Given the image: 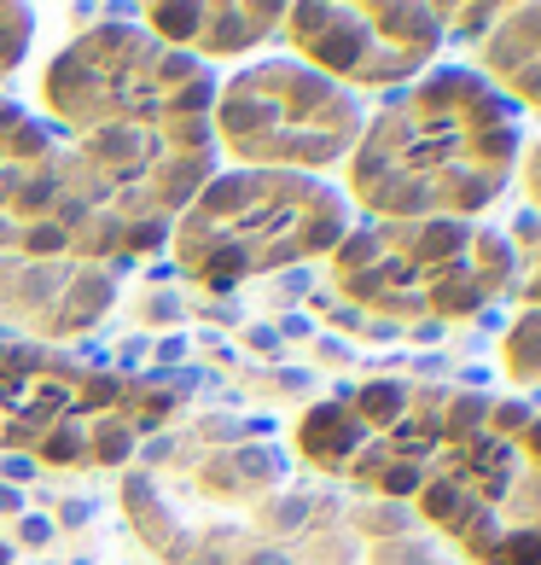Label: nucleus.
Segmentation results:
<instances>
[{"label":"nucleus","mask_w":541,"mask_h":565,"mask_svg":"<svg viewBox=\"0 0 541 565\" xmlns=\"http://www.w3.org/2000/svg\"><path fill=\"white\" fill-rule=\"evenodd\" d=\"M518 170V117L484 76L436 71L361 122L349 193L385 222H472Z\"/></svg>","instance_id":"nucleus-1"},{"label":"nucleus","mask_w":541,"mask_h":565,"mask_svg":"<svg viewBox=\"0 0 541 565\" xmlns=\"http://www.w3.org/2000/svg\"><path fill=\"white\" fill-rule=\"evenodd\" d=\"M431 525L484 565H541V420L472 396L420 478Z\"/></svg>","instance_id":"nucleus-2"},{"label":"nucleus","mask_w":541,"mask_h":565,"mask_svg":"<svg viewBox=\"0 0 541 565\" xmlns=\"http://www.w3.org/2000/svg\"><path fill=\"white\" fill-rule=\"evenodd\" d=\"M344 234V193L315 175L280 170H239L210 175L198 199L181 211L175 257L204 286H239L268 268L338 250Z\"/></svg>","instance_id":"nucleus-3"},{"label":"nucleus","mask_w":541,"mask_h":565,"mask_svg":"<svg viewBox=\"0 0 541 565\" xmlns=\"http://www.w3.org/2000/svg\"><path fill=\"white\" fill-rule=\"evenodd\" d=\"M332 280L390 316H477L512 280V245L477 222H372L332 250Z\"/></svg>","instance_id":"nucleus-4"},{"label":"nucleus","mask_w":541,"mask_h":565,"mask_svg":"<svg viewBox=\"0 0 541 565\" xmlns=\"http://www.w3.org/2000/svg\"><path fill=\"white\" fill-rule=\"evenodd\" d=\"M41 94H47V111L65 129L88 135V129H111V122L204 117L216 99V82L193 53L163 47L158 35L129 24H106L53 58Z\"/></svg>","instance_id":"nucleus-5"},{"label":"nucleus","mask_w":541,"mask_h":565,"mask_svg":"<svg viewBox=\"0 0 541 565\" xmlns=\"http://www.w3.org/2000/svg\"><path fill=\"white\" fill-rule=\"evenodd\" d=\"M472 396H443V391H413V385H361L321 403L303 420V449L321 467L356 478L385 495H420V478L436 460V449L466 420Z\"/></svg>","instance_id":"nucleus-6"},{"label":"nucleus","mask_w":541,"mask_h":565,"mask_svg":"<svg viewBox=\"0 0 541 565\" xmlns=\"http://www.w3.org/2000/svg\"><path fill=\"white\" fill-rule=\"evenodd\" d=\"M216 135L245 170L309 175L332 158L356 152L361 111L321 71L274 58V65H257L221 88Z\"/></svg>","instance_id":"nucleus-7"},{"label":"nucleus","mask_w":541,"mask_h":565,"mask_svg":"<svg viewBox=\"0 0 541 565\" xmlns=\"http://www.w3.org/2000/svg\"><path fill=\"white\" fill-rule=\"evenodd\" d=\"M443 7H291L280 24L309 58V71L326 82H408L425 71V58L443 41Z\"/></svg>","instance_id":"nucleus-8"},{"label":"nucleus","mask_w":541,"mask_h":565,"mask_svg":"<svg viewBox=\"0 0 541 565\" xmlns=\"http://www.w3.org/2000/svg\"><path fill=\"white\" fill-rule=\"evenodd\" d=\"M53 170H58V140L30 111L0 99V245H12L18 257H35L53 199Z\"/></svg>","instance_id":"nucleus-9"},{"label":"nucleus","mask_w":541,"mask_h":565,"mask_svg":"<svg viewBox=\"0 0 541 565\" xmlns=\"http://www.w3.org/2000/svg\"><path fill=\"white\" fill-rule=\"evenodd\" d=\"M111 303V280L88 263L58 257H0V316H18L41 332H76Z\"/></svg>","instance_id":"nucleus-10"},{"label":"nucleus","mask_w":541,"mask_h":565,"mask_svg":"<svg viewBox=\"0 0 541 565\" xmlns=\"http://www.w3.org/2000/svg\"><path fill=\"white\" fill-rule=\"evenodd\" d=\"M280 7H158L145 12V24L158 30L163 47H181L193 41L204 53H234V47H251V41L268 35V24H280Z\"/></svg>","instance_id":"nucleus-11"},{"label":"nucleus","mask_w":541,"mask_h":565,"mask_svg":"<svg viewBox=\"0 0 541 565\" xmlns=\"http://www.w3.org/2000/svg\"><path fill=\"white\" fill-rule=\"evenodd\" d=\"M489 18L501 24L484 41L489 88L541 111V7H512V12H489Z\"/></svg>","instance_id":"nucleus-12"},{"label":"nucleus","mask_w":541,"mask_h":565,"mask_svg":"<svg viewBox=\"0 0 541 565\" xmlns=\"http://www.w3.org/2000/svg\"><path fill=\"white\" fill-rule=\"evenodd\" d=\"M518 257H512V268H518V291L541 309V216H524L518 222Z\"/></svg>","instance_id":"nucleus-13"},{"label":"nucleus","mask_w":541,"mask_h":565,"mask_svg":"<svg viewBox=\"0 0 541 565\" xmlns=\"http://www.w3.org/2000/svg\"><path fill=\"white\" fill-rule=\"evenodd\" d=\"M507 367L512 380H541V309H524V321L507 339Z\"/></svg>","instance_id":"nucleus-14"},{"label":"nucleus","mask_w":541,"mask_h":565,"mask_svg":"<svg viewBox=\"0 0 541 565\" xmlns=\"http://www.w3.org/2000/svg\"><path fill=\"white\" fill-rule=\"evenodd\" d=\"M30 47V12L24 7H0V76H7Z\"/></svg>","instance_id":"nucleus-15"},{"label":"nucleus","mask_w":541,"mask_h":565,"mask_svg":"<svg viewBox=\"0 0 541 565\" xmlns=\"http://www.w3.org/2000/svg\"><path fill=\"white\" fill-rule=\"evenodd\" d=\"M524 186H530V199H535V216H541V146L530 152V163H524Z\"/></svg>","instance_id":"nucleus-16"}]
</instances>
